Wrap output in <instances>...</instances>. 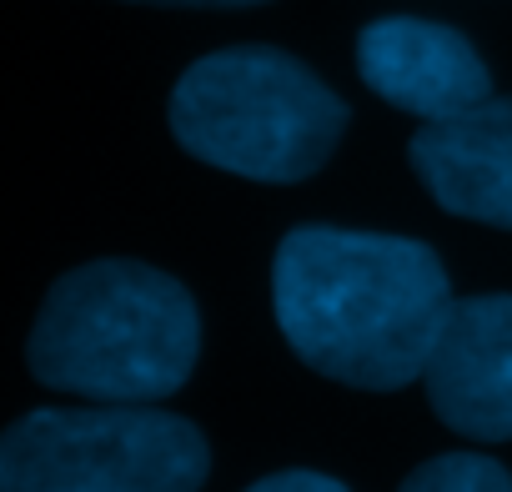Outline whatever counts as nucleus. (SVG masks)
<instances>
[{
	"instance_id": "1",
	"label": "nucleus",
	"mask_w": 512,
	"mask_h": 492,
	"mask_svg": "<svg viewBox=\"0 0 512 492\" xmlns=\"http://www.w3.org/2000/svg\"><path fill=\"white\" fill-rule=\"evenodd\" d=\"M272 312L312 372L397 392L427 372L452 312V287L427 241L297 226L272 257Z\"/></svg>"
},
{
	"instance_id": "2",
	"label": "nucleus",
	"mask_w": 512,
	"mask_h": 492,
	"mask_svg": "<svg viewBox=\"0 0 512 492\" xmlns=\"http://www.w3.org/2000/svg\"><path fill=\"white\" fill-rule=\"evenodd\" d=\"M201 357L191 292L146 262H86L66 272L31 327L26 367L56 392L151 407L186 387Z\"/></svg>"
},
{
	"instance_id": "3",
	"label": "nucleus",
	"mask_w": 512,
	"mask_h": 492,
	"mask_svg": "<svg viewBox=\"0 0 512 492\" xmlns=\"http://www.w3.org/2000/svg\"><path fill=\"white\" fill-rule=\"evenodd\" d=\"M342 131L347 101L277 46L211 51L171 91V136L196 161L246 181H307Z\"/></svg>"
},
{
	"instance_id": "4",
	"label": "nucleus",
	"mask_w": 512,
	"mask_h": 492,
	"mask_svg": "<svg viewBox=\"0 0 512 492\" xmlns=\"http://www.w3.org/2000/svg\"><path fill=\"white\" fill-rule=\"evenodd\" d=\"M211 452L161 407H41L0 437V492H201Z\"/></svg>"
},
{
	"instance_id": "5",
	"label": "nucleus",
	"mask_w": 512,
	"mask_h": 492,
	"mask_svg": "<svg viewBox=\"0 0 512 492\" xmlns=\"http://www.w3.org/2000/svg\"><path fill=\"white\" fill-rule=\"evenodd\" d=\"M357 71L387 106L432 121H457L492 101V76L467 36L417 16H382L357 36Z\"/></svg>"
},
{
	"instance_id": "6",
	"label": "nucleus",
	"mask_w": 512,
	"mask_h": 492,
	"mask_svg": "<svg viewBox=\"0 0 512 492\" xmlns=\"http://www.w3.org/2000/svg\"><path fill=\"white\" fill-rule=\"evenodd\" d=\"M422 387L452 432L512 442V292L452 302Z\"/></svg>"
},
{
	"instance_id": "7",
	"label": "nucleus",
	"mask_w": 512,
	"mask_h": 492,
	"mask_svg": "<svg viewBox=\"0 0 512 492\" xmlns=\"http://www.w3.org/2000/svg\"><path fill=\"white\" fill-rule=\"evenodd\" d=\"M407 161L442 211L512 231V96L422 126L407 141Z\"/></svg>"
},
{
	"instance_id": "8",
	"label": "nucleus",
	"mask_w": 512,
	"mask_h": 492,
	"mask_svg": "<svg viewBox=\"0 0 512 492\" xmlns=\"http://www.w3.org/2000/svg\"><path fill=\"white\" fill-rule=\"evenodd\" d=\"M397 492H512V472L482 452H442L422 462Z\"/></svg>"
},
{
	"instance_id": "9",
	"label": "nucleus",
	"mask_w": 512,
	"mask_h": 492,
	"mask_svg": "<svg viewBox=\"0 0 512 492\" xmlns=\"http://www.w3.org/2000/svg\"><path fill=\"white\" fill-rule=\"evenodd\" d=\"M246 492H347L337 477H322V472H272L262 482H251Z\"/></svg>"
},
{
	"instance_id": "10",
	"label": "nucleus",
	"mask_w": 512,
	"mask_h": 492,
	"mask_svg": "<svg viewBox=\"0 0 512 492\" xmlns=\"http://www.w3.org/2000/svg\"><path fill=\"white\" fill-rule=\"evenodd\" d=\"M141 6H267V0H141Z\"/></svg>"
}]
</instances>
